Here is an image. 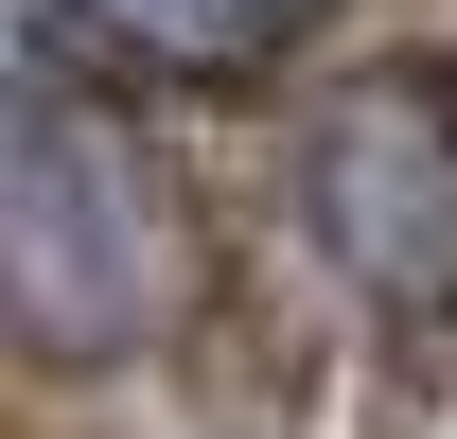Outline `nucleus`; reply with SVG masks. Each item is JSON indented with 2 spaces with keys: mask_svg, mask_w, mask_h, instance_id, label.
I'll return each mask as SVG.
<instances>
[{
  "mask_svg": "<svg viewBox=\"0 0 457 439\" xmlns=\"http://www.w3.org/2000/svg\"><path fill=\"white\" fill-rule=\"evenodd\" d=\"M194 299V211H176L159 141L54 70L0 88V334L36 369H123L159 352V317Z\"/></svg>",
  "mask_w": 457,
  "mask_h": 439,
  "instance_id": "obj_1",
  "label": "nucleus"
},
{
  "mask_svg": "<svg viewBox=\"0 0 457 439\" xmlns=\"http://www.w3.org/2000/svg\"><path fill=\"white\" fill-rule=\"evenodd\" d=\"M88 54H123V70H264L317 18V0H54Z\"/></svg>",
  "mask_w": 457,
  "mask_h": 439,
  "instance_id": "obj_3",
  "label": "nucleus"
},
{
  "mask_svg": "<svg viewBox=\"0 0 457 439\" xmlns=\"http://www.w3.org/2000/svg\"><path fill=\"white\" fill-rule=\"evenodd\" d=\"M299 228L335 246L370 317H457V70L370 54L299 123Z\"/></svg>",
  "mask_w": 457,
  "mask_h": 439,
  "instance_id": "obj_2",
  "label": "nucleus"
}]
</instances>
